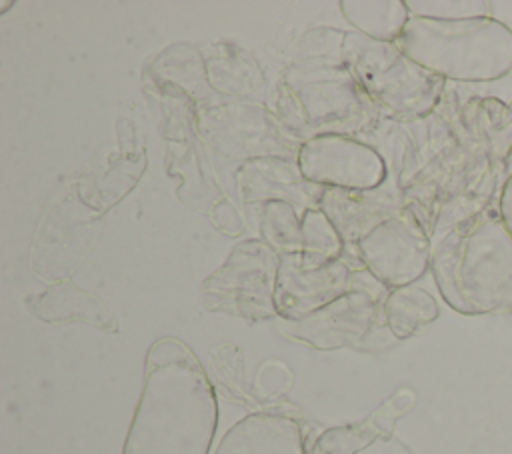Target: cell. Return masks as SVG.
I'll return each mask as SVG.
<instances>
[{
  "label": "cell",
  "instance_id": "obj_1",
  "mask_svg": "<svg viewBox=\"0 0 512 454\" xmlns=\"http://www.w3.org/2000/svg\"><path fill=\"white\" fill-rule=\"evenodd\" d=\"M218 398L198 356L174 336L154 340L122 454H208Z\"/></svg>",
  "mask_w": 512,
  "mask_h": 454
},
{
  "label": "cell",
  "instance_id": "obj_15",
  "mask_svg": "<svg viewBox=\"0 0 512 454\" xmlns=\"http://www.w3.org/2000/svg\"><path fill=\"white\" fill-rule=\"evenodd\" d=\"M400 394L386 400L380 408H376L368 418L356 424L332 426L326 428L314 442L316 454H358L364 448L372 446L378 438H388L396 418L404 412L398 410Z\"/></svg>",
  "mask_w": 512,
  "mask_h": 454
},
{
  "label": "cell",
  "instance_id": "obj_7",
  "mask_svg": "<svg viewBox=\"0 0 512 454\" xmlns=\"http://www.w3.org/2000/svg\"><path fill=\"white\" fill-rule=\"evenodd\" d=\"M362 268L386 288L414 284L428 268L432 246L420 220L400 210L354 242Z\"/></svg>",
  "mask_w": 512,
  "mask_h": 454
},
{
  "label": "cell",
  "instance_id": "obj_20",
  "mask_svg": "<svg viewBox=\"0 0 512 454\" xmlns=\"http://www.w3.org/2000/svg\"><path fill=\"white\" fill-rule=\"evenodd\" d=\"M412 16L434 20H464L492 16V2L488 0H408Z\"/></svg>",
  "mask_w": 512,
  "mask_h": 454
},
{
  "label": "cell",
  "instance_id": "obj_11",
  "mask_svg": "<svg viewBox=\"0 0 512 454\" xmlns=\"http://www.w3.org/2000/svg\"><path fill=\"white\" fill-rule=\"evenodd\" d=\"M238 192L246 204L258 202L260 206L270 200H284L296 206L300 214L310 208H320L324 188L308 182L300 172L296 160L284 156L248 158L236 172Z\"/></svg>",
  "mask_w": 512,
  "mask_h": 454
},
{
  "label": "cell",
  "instance_id": "obj_2",
  "mask_svg": "<svg viewBox=\"0 0 512 454\" xmlns=\"http://www.w3.org/2000/svg\"><path fill=\"white\" fill-rule=\"evenodd\" d=\"M430 270L454 312H512V234L500 216H478L448 230L432 246Z\"/></svg>",
  "mask_w": 512,
  "mask_h": 454
},
{
  "label": "cell",
  "instance_id": "obj_21",
  "mask_svg": "<svg viewBox=\"0 0 512 454\" xmlns=\"http://www.w3.org/2000/svg\"><path fill=\"white\" fill-rule=\"evenodd\" d=\"M500 218H502V222H504V226L510 230V234H512V172H510V176L506 178V182H504V186H502V192H500Z\"/></svg>",
  "mask_w": 512,
  "mask_h": 454
},
{
  "label": "cell",
  "instance_id": "obj_5",
  "mask_svg": "<svg viewBox=\"0 0 512 454\" xmlns=\"http://www.w3.org/2000/svg\"><path fill=\"white\" fill-rule=\"evenodd\" d=\"M340 60L376 108L398 118H422L442 98L444 78L432 74L396 42H382L360 32H346L340 44Z\"/></svg>",
  "mask_w": 512,
  "mask_h": 454
},
{
  "label": "cell",
  "instance_id": "obj_10",
  "mask_svg": "<svg viewBox=\"0 0 512 454\" xmlns=\"http://www.w3.org/2000/svg\"><path fill=\"white\" fill-rule=\"evenodd\" d=\"M354 288V270L340 258L308 266L298 254L280 256L276 276V312L280 320H300Z\"/></svg>",
  "mask_w": 512,
  "mask_h": 454
},
{
  "label": "cell",
  "instance_id": "obj_14",
  "mask_svg": "<svg viewBox=\"0 0 512 454\" xmlns=\"http://www.w3.org/2000/svg\"><path fill=\"white\" fill-rule=\"evenodd\" d=\"M378 190V188H376ZM376 190H336L326 188L322 192L320 208L338 228L344 240L358 242L376 224L400 212L396 206H384L376 200Z\"/></svg>",
  "mask_w": 512,
  "mask_h": 454
},
{
  "label": "cell",
  "instance_id": "obj_3",
  "mask_svg": "<svg viewBox=\"0 0 512 454\" xmlns=\"http://www.w3.org/2000/svg\"><path fill=\"white\" fill-rule=\"evenodd\" d=\"M398 48L432 74L460 82H492L512 72V30L496 20L410 16Z\"/></svg>",
  "mask_w": 512,
  "mask_h": 454
},
{
  "label": "cell",
  "instance_id": "obj_8",
  "mask_svg": "<svg viewBox=\"0 0 512 454\" xmlns=\"http://www.w3.org/2000/svg\"><path fill=\"white\" fill-rule=\"evenodd\" d=\"M296 164L308 182L324 190H376L386 178L382 156L348 134H320L302 140Z\"/></svg>",
  "mask_w": 512,
  "mask_h": 454
},
{
  "label": "cell",
  "instance_id": "obj_9",
  "mask_svg": "<svg viewBox=\"0 0 512 454\" xmlns=\"http://www.w3.org/2000/svg\"><path fill=\"white\" fill-rule=\"evenodd\" d=\"M378 292L354 278V288L324 308L300 320H280V330L290 340L316 350H336L360 342L376 324L382 310Z\"/></svg>",
  "mask_w": 512,
  "mask_h": 454
},
{
  "label": "cell",
  "instance_id": "obj_17",
  "mask_svg": "<svg viewBox=\"0 0 512 454\" xmlns=\"http://www.w3.org/2000/svg\"><path fill=\"white\" fill-rule=\"evenodd\" d=\"M340 10L354 32L382 42H396L412 16L404 0H342Z\"/></svg>",
  "mask_w": 512,
  "mask_h": 454
},
{
  "label": "cell",
  "instance_id": "obj_6",
  "mask_svg": "<svg viewBox=\"0 0 512 454\" xmlns=\"http://www.w3.org/2000/svg\"><path fill=\"white\" fill-rule=\"evenodd\" d=\"M280 256L260 238L236 244L228 258L202 282L206 310L250 322L276 318Z\"/></svg>",
  "mask_w": 512,
  "mask_h": 454
},
{
  "label": "cell",
  "instance_id": "obj_4",
  "mask_svg": "<svg viewBox=\"0 0 512 454\" xmlns=\"http://www.w3.org/2000/svg\"><path fill=\"white\" fill-rule=\"evenodd\" d=\"M376 110L342 60L290 66L276 96L280 122L304 140L320 134L350 136L368 126Z\"/></svg>",
  "mask_w": 512,
  "mask_h": 454
},
{
  "label": "cell",
  "instance_id": "obj_16",
  "mask_svg": "<svg viewBox=\"0 0 512 454\" xmlns=\"http://www.w3.org/2000/svg\"><path fill=\"white\" fill-rule=\"evenodd\" d=\"M440 314L436 298L422 286L408 284L392 288L382 302V316L386 328L394 338L404 340L432 324Z\"/></svg>",
  "mask_w": 512,
  "mask_h": 454
},
{
  "label": "cell",
  "instance_id": "obj_18",
  "mask_svg": "<svg viewBox=\"0 0 512 454\" xmlns=\"http://www.w3.org/2000/svg\"><path fill=\"white\" fill-rule=\"evenodd\" d=\"M260 240L278 256L302 252V214L284 200L260 206Z\"/></svg>",
  "mask_w": 512,
  "mask_h": 454
},
{
  "label": "cell",
  "instance_id": "obj_22",
  "mask_svg": "<svg viewBox=\"0 0 512 454\" xmlns=\"http://www.w3.org/2000/svg\"><path fill=\"white\" fill-rule=\"evenodd\" d=\"M510 114H512V104H510Z\"/></svg>",
  "mask_w": 512,
  "mask_h": 454
},
{
  "label": "cell",
  "instance_id": "obj_13",
  "mask_svg": "<svg viewBox=\"0 0 512 454\" xmlns=\"http://www.w3.org/2000/svg\"><path fill=\"white\" fill-rule=\"evenodd\" d=\"M26 306L32 316L48 324L82 322L106 334L118 332V320L108 306L72 280H56L42 292L28 296Z\"/></svg>",
  "mask_w": 512,
  "mask_h": 454
},
{
  "label": "cell",
  "instance_id": "obj_19",
  "mask_svg": "<svg viewBox=\"0 0 512 454\" xmlns=\"http://www.w3.org/2000/svg\"><path fill=\"white\" fill-rule=\"evenodd\" d=\"M344 254V238L322 208H310L302 214V252L300 258L308 266H322L340 260Z\"/></svg>",
  "mask_w": 512,
  "mask_h": 454
},
{
  "label": "cell",
  "instance_id": "obj_12",
  "mask_svg": "<svg viewBox=\"0 0 512 454\" xmlns=\"http://www.w3.org/2000/svg\"><path fill=\"white\" fill-rule=\"evenodd\" d=\"M212 454H308V450L298 420L264 410L234 422Z\"/></svg>",
  "mask_w": 512,
  "mask_h": 454
}]
</instances>
